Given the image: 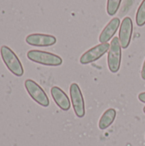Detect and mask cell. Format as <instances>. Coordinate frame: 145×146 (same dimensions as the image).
<instances>
[{
  "label": "cell",
  "mask_w": 145,
  "mask_h": 146,
  "mask_svg": "<svg viewBox=\"0 0 145 146\" xmlns=\"http://www.w3.org/2000/svg\"><path fill=\"white\" fill-rule=\"evenodd\" d=\"M26 42L32 46L48 47L54 45L56 43V38L53 35L44 33H32L26 36Z\"/></svg>",
  "instance_id": "ba28073f"
},
{
  "label": "cell",
  "mask_w": 145,
  "mask_h": 146,
  "mask_svg": "<svg viewBox=\"0 0 145 146\" xmlns=\"http://www.w3.org/2000/svg\"><path fill=\"white\" fill-rule=\"evenodd\" d=\"M116 117V110L115 109L107 110L99 120V128L101 130H105L112 125Z\"/></svg>",
  "instance_id": "8fae6325"
},
{
  "label": "cell",
  "mask_w": 145,
  "mask_h": 146,
  "mask_svg": "<svg viewBox=\"0 0 145 146\" xmlns=\"http://www.w3.org/2000/svg\"><path fill=\"white\" fill-rule=\"evenodd\" d=\"M121 45L120 39L115 37L111 43L108 53V66L110 72L115 74L120 70L121 62Z\"/></svg>",
  "instance_id": "277c9868"
},
{
  "label": "cell",
  "mask_w": 145,
  "mask_h": 146,
  "mask_svg": "<svg viewBox=\"0 0 145 146\" xmlns=\"http://www.w3.org/2000/svg\"><path fill=\"white\" fill-rule=\"evenodd\" d=\"M132 30H133V24L132 19L128 16L125 17L122 22L121 23L120 33H119L120 43L123 49H126L129 46L132 39Z\"/></svg>",
  "instance_id": "52a82bcc"
},
{
  "label": "cell",
  "mask_w": 145,
  "mask_h": 146,
  "mask_svg": "<svg viewBox=\"0 0 145 146\" xmlns=\"http://www.w3.org/2000/svg\"><path fill=\"white\" fill-rule=\"evenodd\" d=\"M138 99H139L142 103H144L145 104V92H141V93L138 95Z\"/></svg>",
  "instance_id": "5bb4252c"
},
{
  "label": "cell",
  "mask_w": 145,
  "mask_h": 146,
  "mask_svg": "<svg viewBox=\"0 0 145 146\" xmlns=\"http://www.w3.org/2000/svg\"><path fill=\"white\" fill-rule=\"evenodd\" d=\"M1 57L7 68L15 76L21 77L24 74L22 64L15 53L8 46L3 45L0 49Z\"/></svg>",
  "instance_id": "6da1fadb"
},
{
  "label": "cell",
  "mask_w": 145,
  "mask_h": 146,
  "mask_svg": "<svg viewBox=\"0 0 145 146\" xmlns=\"http://www.w3.org/2000/svg\"><path fill=\"white\" fill-rule=\"evenodd\" d=\"M27 58L36 63H39L45 66L57 67L62 64V59L59 56L38 50H31L26 54Z\"/></svg>",
  "instance_id": "7a4b0ae2"
},
{
  "label": "cell",
  "mask_w": 145,
  "mask_h": 146,
  "mask_svg": "<svg viewBox=\"0 0 145 146\" xmlns=\"http://www.w3.org/2000/svg\"><path fill=\"white\" fill-rule=\"evenodd\" d=\"M141 77L142 79L145 80V60L144 62V64H143V68H142V71H141Z\"/></svg>",
  "instance_id": "9a60e30c"
},
{
  "label": "cell",
  "mask_w": 145,
  "mask_h": 146,
  "mask_svg": "<svg viewBox=\"0 0 145 146\" xmlns=\"http://www.w3.org/2000/svg\"><path fill=\"white\" fill-rule=\"evenodd\" d=\"M69 93L76 116H78L79 118L84 117L85 115V100L79 86L76 83H72L69 88Z\"/></svg>",
  "instance_id": "5b68a950"
},
{
  "label": "cell",
  "mask_w": 145,
  "mask_h": 146,
  "mask_svg": "<svg viewBox=\"0 0 145 146\" xmlns=\"http://www.w3.org/2000/svg\"><path fill=\"white\" fill-rule=\"evenodd\" d=\"M121 0H108L107 2V13L109 15H115L121 5Z\"/></svg>",
  "instance_id": "4fadbf2b"
},
{
  "label": "cell",
  "mask_w": 145,
  "mask_h": 146,
  "mask_svg": "<svg viewBox=\"0 0 145 146\" xmlns=\"http://www.w3.org/2000/svg\"><path fill=\"white\" fill-rule=\"evenodd\" d=\"M24 85L29 96L37 104L43 107H48L50 105V100L47 94L37 82L31 79H27L25 80Z\"/></svg>",
  "instance_id": "3957f363"
},
{
  "label": "cell",
  "mask_w": 145,
  "mask_h": 146,
  "mask_svg": "<svg viewBox=\"0 0 145 146\" xmlns=\"http://www.w3.org/2000/svg\"><path fill=\"white\" fill-rule=\"evenodd\" d=\"M136 23L138 27L145 25V0H143L136 14Z\"/></svg>",
  "instance_id": "7c38bea8"
},
{
  "label": "cell",
  "mask_w": 145,
  "mask_h": 146,
  "mask_svg": "<svg viewBox=\"0 0 145 146\" xmlns=\"http://www.w3.org/2000/svg\"><path fill=\"white\" fill-rule=\"evenodd\" d=\"M144 114H145V106H144Z\"/></svg>",
  "instance_id": "2e32d148"
},
{
  "label": "cell",
  "mask_w": 145,
  "mask_h": 146,
  "mask_svg": "<svg viewBox=\"0 0 145 146\" xmlns=\"http://www.w3.org/2000/svg\"><path fill=\"white\" fill-rule=\"evenodd\" d=\"M109 48H110V44L109 43L97 44L92 47L91 49L88 50L86 52H85L80 56L79 62L81 64H84V65L94 62L99 58H101L105 53H107Z\"/></svg>",
  "instance_id": "8992f818"
},
{
  "label": "cell",
  "mask_w": 145,
  "mask_h": 146,
  "mask_svg": "<svg viewBox=\"0 0 145 146\" xmlns=\"http://www.w3.org/2000/svg\"><path fill=\"white\" fill-rule=\"evenodd\" d=\"M120 24H121V21L119 18H117V17L113 18L102 31V33L99 36L100 43L101 44L108 43L114 37L115 33L117 32V30L120 27Z\"/></svg>",
  "instance_id": "30bf717a"
},
{
  "label": "cell",
  "mask_w": 145,
  "mask_h": 146,
  "mask_svg": "<svg viewBox=\"0 0 145 146\" xmlns=\"http://www.w3.org/2000/svg\"><path fill=\"white\" fill-rule=\"evenodd\" d=\"M50 93L55 103L61 110L67 111L70 109L71 103L69 101V98L67 96V94L60 87L53 86L50 89Z\"/></svg>",
  "instance_id": "9c48e42d"
}]
</instances>
